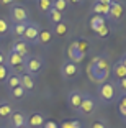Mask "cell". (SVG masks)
<instances>
[{
  "label": "cell",
  "instance_id": "obj_1",
  "mask_svg": "<svg viewBox=\"0 0 126 128\" xmlns=\"http://www.w3.org/2000/svg\"><path fill=\"white\" fill-rule=\"evenodd\" d=\"M97 95L100 98V102L103 105H111L113 102L118 98V90L115 87V82H110V80H105V82L98 84V89H97Z\"/></svg>",
  "mask_w": 126,
  "mask_h": 128
},
{
  "label": "cell",
  "instance_id": "obj_2",
  "mask_svg": "<svg viewBox=\"0 0 126 128\" xmlns=\"http://www.w3.org/2000/svg\"><path fill=\"white\" fill-rule=\"evenodd\" d=\"M8 20L11 23H25L30 22V10L25 7L23 4L15 2L13 5L8 7Z\"/></svg>",
  "mask_w": 126,
  "mask_h": 128
},
{
  "label": "cell",
  "instance_id": "obj_3",
  "mask_svg": "<svg viewBox=\"0 0 126 128\" xmlns=\"http://www.w3.org/2000/svg\"><path fill=\"white\" fill-rule=\"evenodd\" d=\"M25 61L26 58H21L20 54L13 53L11 49H8V53L5 54V66L10 69L11 74H23L25 72Z\"/></svg>",
  "mask_w": 126,
  "mask_h": 128
},
{
  "label": "cell",
  "instance_id": "obj_4",
  "mask_svg": "<svg viewBox=\"0 0 126 128\" xmlns=\"http://www.w3.org/2000/svg\"><path fill=\"white\" fill-rule=\"evenodd\" d=\"M46 68V61L44 58L38 56V54H30L25 61V72L31 76H38L43 69Z\"/></svg>",
  "mask_w": 126,
  "mask_h": 128
},
{
  "label": "cell",
  "instance_id": "obj_5",
  "mask_svg": "<svg viewBox=\"0 0 126 128\" xmlns=\"http://www.w3.org/2000/svg\"><path fill=\"white\" fill-rule=\"evenodd\" d=\"M125 0H111V5L108 8V15H107V22H113L118 23L123 20L125 16Z\"/></svg>",
  "mask_w": 126,
  "mask_h": 128
},
{
  "label": "cell",
  "instance_id": "obj_6",
  "mask_svg": "<svg viewBox=\"0 0 126 128\" xmlns=\"http://www.w3.org/2000/svg\"><path fill=\"white\" fill-rule=\"evenodd\" d=\"M80 74V64L71 62V61H64L61 66V76L64 80H74Z\"/></svg>",
  "mask_w": 126,
  "mask_h": 128
},
{
  "label": "cell",
  "instance_id": "obj_7",
  "mask_svg": "<svg viewBox=\"0 0 126 128\" xmlns=\"http://www.w3.org/2000/svg\"><path fill=\"white\" fill-rule=\"evenodd\" d=\"M39 31H41V26L38 25L36 22H28L26 30H25V33H23L21 40H25L28 44H38V36H39Z\"/></svg>",
  "mask_w": 126,
  "mask_h": 128
},
{
  "label": "cell",
  "instance_id": "obj_8",
  "mask_svg": "<svg viewBox=\"0 0 126 128\" xmlns=\"http://www.w3.org/2000/svg\"><path fill=\"white\" fill-rule=\"evenodd\" d=\"M95 108H97L95 98L90 94H85V92H84V98H82V104H80L77 112L80 113V115H84V117H89V115H92V113L95 112Z\"/></svg>",
  "mask_w": 126,
  "mask_h": 128
},
{
  "label": "cell",
  "instance_id": "obj_9",
  "mask_svg": "<svg viewBox=\"0 0 126 128\" xmlns=\"http://www.w3.org/2000/svg\"><path fill=\"white\" fill-rule=\"evenodd\" d=\"M110 72L113 74L115 80L125 79V77H126V54H121V58L113 64V68H111Z\"/></svg>",
  "mask_w": 126,
  "mask_h": 128
},
{
  "label": "cell",
  "instance_id": "obj_10",
  "mask_svg": "<svg viewBox=\"0 0 126 128\" xmlns=\"http://www.w3.org/2000/svg\"><path fill=\"white\" fill-rule=\"evenodd\" d=\"M11 51L16 54H20L21 58H28L30 56V44L25 41V40H21V38H15L13 40V43H11Z\"/></svg>",
  "mask_w": 126,
  "mask_h": 128
},
{
  "label": "cell",
  "instance_id": "obj_11",
  "mask_svg": "<svg viewBox=\"0 0 126 128\" xmlns=\"http://www.w3.org/2000/svg\"><path fill=\"white\" fill-rule=\"evenodd\" d=\"M48 120L44 113H39V112H33L26 117V126L28 128H43L44 122Z\"/></svg>",
  "mask_w": 126,
  "mask_h": 128
},
{
  "label": "cell",
  "instance_id": "obj_12",
  "mask_svg": "<svg viewBox=\"0 0 126 128\" xmlns=\"http://www.w3.org/2000/svg\"><path fill=\"white\" fill-rule=\"evenodd\" d=\"M8 123L11 128H18V126H25L26 125V113L21 110H13L8 117Z\"/></svg>",
  "mask_w": 126,
  "mask_h": 128
},
{
  "label": "cell",
  "instance_id": "obj_13",
  "mask_svg": "<svg viewBox=\"0 0 126 128\" xmlns=\"http://www.w3.org/2000/svg\"><path fill=\"white\" fill-rule=\"evenodd\" d=\"M20 87H23V89H25L26 94H31V92L34 90V87H36V80H34V76L26 74V72L20 74Z\"/></svg>",
  "mask_w": 126,
  "mask_h": 128
},
{
  "label": "cell",
  "instance_id": "obj_14",
  "mask_svg": "<svg viewBox=\"0 0 126 128\" xmlns=\"http://www.w3.org/2000/svg\"><path fill=\"white\" fill-rule=\"evenodd\" d=\"M82 98H84V92L74 89V90H71L69 95H67V104H69V107H71L72 110L77 112L79 107H80V104H82Z\"/></svg>",
  "mask_w": 126,
  "mask_h": 128
},
{
  "label": "cell",
  "instance_id": "obj_15",
  "mask_svg": "<svg viewBox=\"0 0 126 128\" xmlns=\"http://www.w3.org/2000/svg\"><path fill=\"white\" fill-rule=\"evenodd\" d=\"M84 58H85V54H82L74 44H71L69 48H67V61L75 62V64H80L82 61H84Z\"/></svg>",
  "mask_w": 126,
  "mask_h": 128
},
{
  "label": "cell",
  "instance_id": "obj_16",
  "mask_svg": "<svg viewBox=\"0 0 126 128\" xmlns=\"http://www.w3.org/2000/svg\"><path fill=\"white\" fill-rule=\"evenodd\" d=\"M51 33L56 34L57 38H64L67 33H69V25H67V22H61V23H56V25H52Z\"/></svg>",
  "mask_w": 126,
  "mask_h": 128
},
{
  "label": "cell",
  "instance_id": "obj_17",
  "mask_svg": "<svg viewBox=\"0 0 126 128\" xmlns=\"http://www.w3.org/2000/svg\"><path fill=\"white\" fill-rule=\"evenodd\" d=\"M107 23L108 22H107V18H105V16H102V15H92V16H90L89 25H90V30L95 33L98 28L103 26V25H107Z\"/></svg>",
  "mask_w": 126,
  "mask_h": 128
},
{
  "label": "cell",
  "instance_id": "obj_18",
  "mask_svg": "<svg viewBox=\"0 0 126 128\" xmlns=\"http://www.w3.org/2000/svg\"><path fill=\"white\" fill-rule=\"evenodd\" d=\"M54 34L51 33V30H46V28H41L39 31V36H38V44H43V46H48L49 43L52 41Z\"/></svg>",
  "mask_w": 126,
  "mask_h": 128
},
{
  "label": "cell",
  "instance_id": "obj_19",
  "mask_svg": "<svg viewBox=\"0 0 126 128\" xmlns=\"http://www.w3.org/2000/svg\"><path fill=\"white\" fill-rule=\"evenodd\" d=\"M11 112H13V105H11L10 102L8 100H2L0 102V120L8 118Z\"/></svg>",
  "mask_w": 126,
  "mask_h": 128
},
{
  "label": "cell",
  "instance_id": "obj_20",
  "mask_svg": "<svg viewBox=\"0 0 126 128\" xmlns=\"http://www.w3.org/2000/svg\"><path fill=\"white\" fill-rule=\"evenodd\" d=\"M3 84H5V87H7L8 92L13 90V89H16V87H20V74H10Z\"/></svg>",
  "mask_w": 126,
  "mask_h": 128
},
{
  "label": "cell",
  "instance_id": "obj_21",
  "mask_svg": "<svg viewBox=\"0 0 126 128\" xmlns=\"http://www.w3.org/2000/svg\"><path fill=\"white\" fill-rule=\"evenodd\" d=\"M26 25H28V22H25V23H11L10 33L15 34V38H21L23 33H25V30H26Z\"/></svg>",
  "mask_w": 126,
  "mask_h": 128
},
{
  "label": "cell",
  "instance_id": "obj_22",
  "mask_svg": "<svg viewBox=\"0 0 126 128\" xmlns=\"http://www.w3.org/2000/svg\"><path fill=\"white\" fill-rule=\"evenodd\" d=\"M46 16H48V20L52 23V25H56V23H61V22H64V13H61V12H57V10H54V8L51 7V10L46 13Z\"/></svg>",
  "mask_w": 126,
  "mask_h": 128
},
{
  "label": "cell",
  "instance_id": "obj_23",
  "mask_svg": "<svg viewBox=\"0 0 126 128\" xmlns=\"http://www.w3.org/2000/svg\"><path fill=\"white\" fill-rule=\"evenodd\" d=\"M118 113L123 122H126V94L118 95Z\"/></svg>",
  "mask_w": 126,
  "mask_h": 128
},
{
  "label": "cell",
  "instance_id": "obj_24",
  "mask_svg": "<svg viewBox=\"0 0 126 128\" xmlns=\"http://www.w3.org/2000/svg\"><path fill=\"white\" fill-rule=\"evenodd\" d=\"M10 20L7 16H0V38H5L7 34H10Z\"/></svg>",
  "mask_w": 126,
  "mask_h": 128
},
{
  "label": "cell",
  "instance_id": "obj_25",
  "mask_svg": "<svg viewBox=\"0 0 126 128\" xmlns=\"http://www.w3.org/2000/svg\"><path fill=\"white\" fill-rule=\"evenodd\" d=\"M72 44L75 46V48L79 49V51H80L82 54H87L89 53V48H90V43L87 41L85 38H80V40H75L74 43H72Z\"/></svg>",
  "mask_w": 126,
  "mask_h": 128
},
{
  "label": "cell",
  "instance_id": "obj_26",
  "mask_svg": "<svg viewBox=\"0 0 126 128\" xmlns=\"http://www.w3.org/2000/svg\"><path fill=\"white\" fill-rule=\"evenodd\" d=\"M92 10H93V15H102V16H105V18H107V15H108V8L103 7V5H100L98 2H95V0H93Z\"/></svg>",
  "mask_w": 126,
  "mask_h": 128
},
{
  "label": "cell",
  "instance_id": "obj_27",
  "mask_svg": "<svg viewBox=\"0 0 126 128\" xmlns=\"http://www.w3.org/2000/svg\"><path fill=\"white\" fill-rule=\"evenodd\" d=\"M36 7H38L39 12L48 13V12L51 10V7H52V0H36Z\"/></svg>",
  "mask_w": 126,
  "mask_h": 128
},
{
  "label": "cell",
  "instance_id": "obj_28",
  "mask_svg": "<svg viewBox=\"0 0 126 128\" xmlns=\"http://www.w3.org/2000/svg\"><path fill=\"white\" fill-rule=\"evenodd\" d=\"M52 8L61 12V13H64L69 8V4H67V0H52Z\"/></svg>",
  "mask_w": 126,
  "mask_h": 128
},
{
  "label": "cell",
  "instance_id": "obj_29",
  "mask_svg": "<svg viewBox=\"0 0 126 128\" xmlns=\"http://www.w3.org/2000/svg\"><path fill=\"white\" fill-rule=\"evenodd\" d=\"M59 128H84V125L79 120H64L59 125Z\"/></svg>",
  "mask_w": 126,
  "mask_h": 128
},
{
  "label": "cell",
  "instance_id": "obj_30",
  "mask_svg": "<svg viewBox=\"0 0 126 128\" xmlns=\"http://www.w3.org/2000/svg\"><path fill=\"white\" fill-rule=\"evenodd\" d=\"M93 34H95L97 38H100V40H105V38H108V36H110V28H108V23H107V25H103V26H100Z\"/></svg>",
  "mask_w": 126,
  "mask_h": 128
},
{
  "label": "cell",
  "instance_id": "obj_31",
  "mask_svg": "<svg viewBox=\"0 0 126 128\" xmlns=\"http://www.w3.org/2000/svg\"><path fill=\"white\" fill-rule=\"evenodd\" d=\"M10 97L15 98V100H20V98H25L26 97V92H25L23 87H16V89L10 90Z\"/></svg>",
  "mask_w": 126,
  "mask_h": 128
},
{
  "label": "cell",
  "instance_id": "obj_32",
  "mask_svg": "<svg viewBox=\"0 0 126 128\" xmlns=\"http://www.w3.org/2000/svg\"><path fill=\"white\" fill-rule=\"evenodd\" d=\"M10 74H11V72H10V69H8L7 66H5V64H0V82L3 84Z\"/></svg>",
  "mask_w": 126,
  "mask_h": 128
},
{
  "label": "cell",
  "instance_id": "obj_33",
  "mask_svg": "<svg viewBox=\"0 0 126 128\" xmlns=\"http://www.w3.org/2000/svg\"><path fill=\"white\" fill-rule=\"evenodd\" d=\"M90 128H108V126H107V123H105V122L97 120V122H93V123H92V126H90Z\"/></svg>",
  "mask_w": 126,
  "mask_h": 128
},
{
  "label": "cell",
  "instance_id": "obj_34",
  "mask_svg": "<svg viewBox=\"0 0 126 128\" xmlns=\"http://www.w3.org/2000/svg\"><path fill=\"white\" fill-rule=\"evenodd\" d=\"M43 128H59V125L54 123L52 120H46V122H44V125H43Z\"/></svg>",
  "mask_w": 126,
  "mask_h": 128
},
{
  "label": "cell",
  "instance_id": "obj_35",
  "mask_svg": "<svg viewBox=\"0 0 126 128\" xmlns=\"http://www.w3.org/2000/svg\"><path fill=\"white\" fill-rule=\"evenodd\" d=\"M16 0H0V5H3V7H10V5H13Z\"/></svg>",
  "mask_w": 126,
  "mask_h": 128
},
{
  "label": "cell",
  "instance_id": "obj_36",
  "mask_svg": "<svg viewBox=\"0 0 126 128\" xmlns=\"http://www.w3.org/2000/svg\"><path fill=\"white\" fill-rule=\"evenodd\" d=\"M95 2H98L100 5H103L107 8H110V5H111V0H95Z\"/></svg>",
  "mask_w": 126,
  "mask_h": 128
},
{
  "label": "cell",
  "instance_id": "obj_37",
  "mask_svg": "<svg viewBox=\"0 0 126 128\" xmlns=\"http://www.w3.org/2000/svg\"><path fill=\"white\" fill-rule=\"evenodd\" d=\"M0 64H5V53L2 48H0Z\"/></svg>",
  "mask_w": 126,
  "mask_h": 128
},
{
  "label": "cell",
  "instance_id": "obj_38",
  "mask_svg": "<svg viewBox=\"0 0 126 128\" xmlns=\"http://www.w3.org/2000/svg\"><path fill=\"white\" fill-rule=\"evenodd\" d=\"M67 4H72V5H80V4H84V0H67Z\"/></svg>",
  "mask_w": 126,
  "mask_h": 128
},
{
  "label": "cell",
  "instance_id": "obj_39",
  "mask_svg": "<svg viewBox=\"0 0 126 128\" xmlns=\"http://www.w3.org/2000/svg\"><path fill=\"white\" fill-rule=\"evenodd\" d=\"M18 128H28V126H26V125H25V126H18Z\"/></svg>",
  "mask_w": 126,
  "mask_h": 128
},
{
  "label": "cell",
  "instance_id": "obj_40",
  "mask_svg": "<svg viewBox=\"0 0 126 128\" xmlns=\"http://www.w3.org/2000/svg\"><path fill=\"white\" fill-rule=\"evenodd\" d=\"M0 128H7V126H0Z\"/></svg>",
  "mask_w": 126,
  "mask_h": 128
}]
</instances>
